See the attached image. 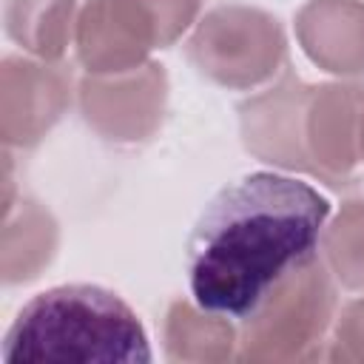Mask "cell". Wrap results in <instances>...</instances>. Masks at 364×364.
<instances>
[{
	"label": "cell",
	"mask_w": 364,
	"mask_h": 364,
	"mask_svg": "<svg viewBox=\"0 0 364 364\" xmlns=\"http://www.w3.org/2000/svg\"><path fill=\"white\" fill-rule=\"evenodd\" d=\"M330 202L307 182L256 171L225 185L188 239L193 301L245 318L293 267L318 253Z\"/></svg>",
	"instance_id": "1"
},
{
	"label": "cell",
	"mask_w": 364,
	"mask_h": 364,
	"mask_svg": "<svg viewBox=\"0 0 364 364\" xmlns=\"http://www.w3.org/2000/svg\"><path fill=\"white\" fill-rule=\"evenodd\" d=\"M364 114V85L321 82L310 85L304 111V145L313 176L330 188L355 185L361 162L358 131Z\"/></svg>",
	"instance_id": "7"
},
{
	"label": "cell",
	"mask_w": 364,
	"mask_h": 364,
	"mask_svg": "<svg viewBox=\"0 0 364 364\" xmlns=\"http://www.w3.org/2000/svg\"><path fill=\"white\" fill-rule=\"evenodd\" d=\"M310 85L284 71L270 88L247 97L239 105V131L245 148L282 171L313 176L304 145V111Z\"/></svg>",
	"instance_id": "8"
},
{
	"label": "cell",
	"mask_w": 364,
	"mask_h": 364,
	"mask_svg": "<svg viewBox=\"0 0 364 364\" xmlns=\"http://www.w3.org/2000/svg\"><path fill=\"white\" fill-rule=\"evenodd\" d=\"M85 125L108 142L136 145L156 134L168 102L162 65L142 63L114 74H85L77 85Z\"/></svg>",
	"instance_id": "5"
},
{
	"label": "cell",
	"mask_w": 364,
	"mask_h": 364,
	"mask_svg": "<svg viewBox=\"0 0 364 364\" xmlns=\"http://www.w3.org/2000/svg\"><path fill=\"white\" fill-rule=\"evenodd\" d=\"M0 273L6 284H23L40 276L57 250V222L34 199L6 208Z\"/></svg>",
	"instance_id": "11"
},
{
	"label": "cell",
	"mask_w": 364,
	"mask_h": 364,
	"mask_svg": "<svg viewBox=\"0 0 364 364\" xmlns=\"http://www.w3.org/2000/svg\"><path fill=\"white\" fill-rule=\"evenodd\" d=\"M77 0H6V34L31 57L60 60L74 40Z\"/></svg>",
	"instance_id": "13"
},
{
	"label": "cell",
	"mask_w": 364,
	"mask_h": 364,
	"mask_svg": "<svg viewBox=\"0 0 364 364\" xmlns=\"http://www.w3.org/2000/svg\"><path fill=\"white\" fill-rule=\"evenodd\" d=\"M162 344L171 361H228L236 358L239 330L225 316L179 299L165 313Z\"/></svg>",
	"instance_id": "12"
},
{
	"label": "cell",
	"mask_w": 364,
	"mask_h": 364,
	"mask_svg": "<svg viewBox=\"0 0 364 364\" xmlns=\"http://www.w3.org/2000/svg\"><path fill=\"white\" fill-rule=\"evenodd\" d=\"M74 46L85 74L128 71L148 63L151 48H162L142 0H85L77 14Z\"/></svg>",
	"instance_id": "9"
},
{
	"label": "cell",
	"mask_w": 364,
	"mask_h": 364,
	"mask_svg": "<svg viewBox=\"0 0 364 364\" xmlns=\"http://www.w3.org/2000/svg\"><path fill=\"white\" fill-rule=\"evenodd\" d=\"M336 276L316 253L282 276L273 290L242 318L236 358L242 361H310L336 321Z\"/></svg>",
	"instance_id": "3"
},
{
	"label": "cell",
	"mask_w": 364,
	"mask_h": 364,
	"mask_svg": "<svg viewBox=\"0 0 364 364\" xmlns=\"http://www.w3.org/2000/svg\"><path fill=\"white\" fill-rule=\"evenodd\" d=\"M156 23L159 31V43L162 48L176 43L182 37V31H188V26L196 20L202 0H142Z\"/></svg>",
	"instance_id": "16"
},
{
	"label": "cell",
	"mask_w": 364,
	"mask_h": 364,
	"mask_svg": "<svg viewBox=\"0 0 364 364\" xmlns=\"http://www.w3.org/2000/svg\"><path fill=\"white\" fill-rule=\"evenodd\" d=\"M318 247L338 284L364 290V199H350L341 205L336 219L324 225Z\"/></svg>",
	"instance_id": "14"
},
{
	"label": "cell",
	"mask_w": 364,
	"mask_h": 364,
	"mask_svg": "<svg viewBox=\"0 0 364 364\" xmlns=\"http://www.w3.org/2000/svg\"><path fill=\"white\" fill-rule=\"evenodd\" d=\"M3 361H151L136 313L97 284H60L26 301L3 338Z\"/></svg>",
	"instance_id": "2"
},
{
	"label": "cell",
	"mask_w": 364,
	"mask_h": 364,
	"mask_svg": "<svg viewBox=\"0 0 364 364\" xmlns=\"http://www.w3.org/2000/svg\"><path fill=\"white\" fill-rule=\"evenodd\" d=\"M358 148H361V162H364V114H361V131H358Z\"/></svg>",
	"instance_id": "17"
},
{
	"label": "cell",
	"mask_w": 364,
	"mask_h": 364,
	"mask_svg": "<svg viewBox=\"0 0 364 364\" xmlns=\"http://www.w3.org/2000/svg\"><path fill=\"white\" fill-rule=\"evenodd\" d=\"M330 361H364V299H355L336 313L333 336L327 338Z\"/></svg>",
	"instance_id": "15"
},
{
	"label": "cell",
	"mask_w": 364,
	"mask_h": 364,
	"mask_svg": "<svg viewBox=\"0 0 364 364\" xmlns=\"http://www.w3.org/2000/svg\"><path fill=\"white\" fill-rule=\"evenodd\" d=\"M71 105V71L57 60L6 57L0 68V134L9 148H34Z\"/></svg>",
	"instance_id": "6"
},
{
	"label": "cell",
	"mask_w": 364,
	"mask_h": 364,
	"mask_svg": "<svg viewBox=\"0 0 364 364\" xmlns=\"http://www.w3.org/2000/svg\"><path fill=\"white\" fill-rule=\"evenodd\" d=\"M185 54L210 82L247 91L282 71L287 40L279 20L264 9L228 3L196 23Z\"/></svg>",
	"instance_id": "4"
},
{
	"label": "cell",
	"mask_w": 364,
	"mask_h": 364,
	"mask_svg": "<svg viewBox=\"0 0 364 364\" xmlns=\"http://www.w3.org/2000/svg\"><path fill=\"white\" fill-rule=\"evenodd\" d=\"M296 34L318 68L338 77L364 74V3L310 0L296 14Z\"/></svg>",
	"instance_id": "10"
}]
</instances>
